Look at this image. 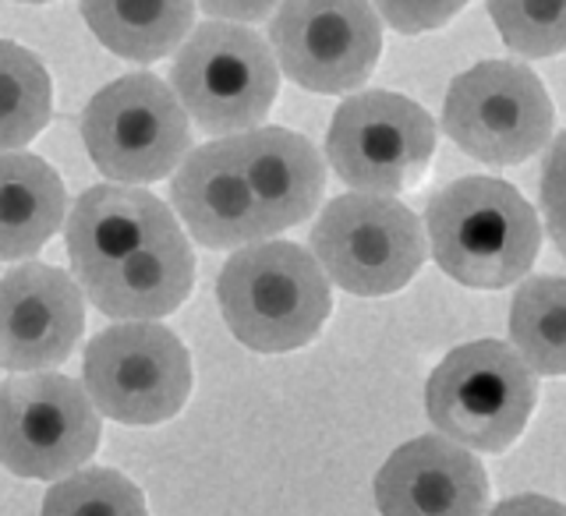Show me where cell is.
I'll use <instances>...</instances> for the list:
<instances>
[{"mask_svg":"<svg viewBox=\"0 0 566 516\" xmlns=\"http://www.w3.org/2000/svg\"><path fill=\"white\" fill-rule=\"evenodd\" d=\"M432 259L474 291H503L538 259L542 223L524 194L500 177H460L424 209Z\"/></svg>","mask_w":566,"mask_h":516,"instance_id":"obj_1","label":"cell"},{"mask_svg":"<svg viewBox=\"0 0 566 516\" xmlns=\"http://www.w3.org/2000/svg\"><path fill=\"white\" fill-rule=\"evenodd\" d=\"M230 336L255 354H291L312 344L333 312L329 276L291 241H255L223 262L217 280Z\"/></svg>","mask_w":566,"mask_h":516,"instance_id":"obj_2","label":"cell"},{"mask_svg":"<svg viewBox=\"0 0 566 516\" xmlns=\"http://www.w3.org/2000/svg\"><path fill=\"white\" fill-rule=\"evenodd\" d=\"M535 403V371L503 340L450 350L424 386V411L436 432L474 453L510 450L527 429Z\"/></svg>","mask_w":566,"mask_h":516,"instance_id":"obj_3","label":"cell"},{"mask_svg":"<svg viewBox=\"0 0 566 516\" xmlns=\"http://www.w3.org/2000/svg\"><path fill=\"white\" fill-rule=\"evenodd\" d=\"M170 85L206 135H241L270 117L280 64L255 29L212 18L195 25L177 50Z\"/></svg>","mask_w":566,"mask_h":516,"instance_id":"obj_4","label":"cell"},{"mask_svg":"<svg viewBox=\"0 0 566 516\" xmlns=\"http://www.w3.org/2000/svg\"><path fill=\"white\" fill-rule=\"evenodd\" d=\"M82 141L106 181L153 185L185 164L191 124L174 85L149 71H135L88 99Z\"/></svg>","mask_w":566,"mask_h":516,"instance_id":"obj_5","label":"cell"},{"mask_svg":"<svg viewBox=\"0 0 566 516\" xmlns=\"http://www.w3.org/2000/svg\"><path fill=\"white\" fill-rule=\"evenodd\" d=\"M312 255L347 294L389 297L418 276L429 234L394 194L347 191L333 199L312 227Z\"/></svg>","mask_w":566,"mask_h":516,"instance_id":"obj_6","label":"cell"},{"mask_svg":"<svg viewBox=\"0 0 566 516\" xmlns=\"http://www.w3.org/2000/svg\"><path fill=\"white\" fill-rule=\"evenodd\" d=\"M556 106L542 78L517 61H482L450 82L442 131L478 164L517 167L553 138Z\"/></svg>","mask_w":566,"mask_h":516,"instance_id":"obj_7","label":"cell"},{"mask_svg":"<svg viewBox=\"0 0 566 516\" xmlns=\"http://www.w3.org/2000/svg\"><path fill=\"white\" fill-rule=\"evenodd\" d=\"M99 450V407L57 371H22L0 386V464L32 482L82 471Z\"/></svg>","mask_w":566,"mask_h":516,"instance_id":"obj_8","label":"cell"},{"mask_svg":"<svg viewBox=\"0 0 566 516\" xmlns=\"http://www.w3.org/2000/svg\"><path fill=\"white\" fill-rule=\"evenodd\" d=\"M82 386L120 424H164L191 397L188 347L159 323L106 326L85 347Z\"/></svg>","mask_w":566,"mask_h":516,"instance_id":"obj_9","label":"cell"},{"mask_svg":"<svg viewBox=\"0 0 566 516\" xmlns=\"http://www.w3.org/2000/svg\"><path fill=\"white\" fill-rule=\"evenodd\" d=\"M436 156L432 114L400 93L371 88L336 106L326 159L354 191L397 194L421 181Z\"/></svg>","mask_w":566,"mask_h":516,"instance_id":"obj_10","label":"cell"},{"mask_svg":"<svg viewBox=\"0 0 566 516\" xmlns=\"http://www.w3.org/2000/svg\"><path fill=\"white\" fill-rule=\"evenodd\" d=\"M270 46L294 85L323 96L354 93L379 64L382 18L371 0H283Z\"/></svg>","mask_w":566,"mask_h":516,"instance_id":"obj_11","label":"cell"},{"mask_svg":"<svg viewBox=\"0 0 566 516\" xmlns=\"http://www.w3.org/2000/svg\"><path fill=\"white\" fill-rule=\"evenodd\" d=\"M82 329L85 294L57 265L25 262L0 280V368H57L71 358Z\"/></svg>","mask_w":566,"mask_h":516,"instance_id":"obj_12","label":"cell"},{"mask_svg":"<svg viewBox=\"0 0 566 516\" xmlns=\"http://www.w3.org/2000/svg\"><path fill=\"white\" fill-rule=\"evenodd\" d=\"M382 516H485L489 477L474 450L447 435L403 442L376 474Z\"/></svg>","mask_w":566,"mask_h":516,"instance_id":"obj_13","label":"cell"},{"mask_svg":"<svg viewBox=\"0 0 566 516\" xmlns=\"http://www.w3.org/2000/svg\"><path fill=\"white\" fill-rule=\"evenodd\" d=\"M170 202L188 234L212 252L265 241L255 194L230 146V135L185 156L170 181Z\"/></svg>","mask_w":566,"mask_h":516,"instance_id":"obj_14","label":"cell"},{"mask_svg":"<svg viewBox=\"0 0 566 516\" xmlns=\"http://www.w3.org/2000/svg\"><path fill=\"white\" fill-rule=\"evenodd\" d=\"M230 146L252 185L265 238L305 223L323 202L326 167L305 135L287 128H252L230 135Z\"/></svg>","mask_w":566,"mask_h":516,"instance_id":"obj_15","label":"cell"},{"mask_svg":"<svg viewBox=\"0 0 566 516\" xmlns=\"http://www.w3.org/2000/svg\"><path fill=\"white\" fill-rule=\"evenodd\" d=\"M177 227V212L142 185H96L67 217L71 270L82 283Z\"/></svg>","mask_w":566,"mask_h":516,"instance_id":"obj_16","label":"cell"},{"mask_svg":"<svg viewBox=\"0 0 566 516\" xmlns=\"http://www.w3.org/2000/svg\"><path fill=\"white\" fill-rule=\"evenodd\" d=\"M78 287L114 323H156L181 308L195 287L191 244L177 227L135 248L111 270L82 280Z\"/></svg>","mask_w":566,"mask_h":516,"instance_id":"obj_17","label":"cell"},{"mask_svg":"<svg viewBox=\"0 0 566 516\" xmlns=\"http://www.w3.org/2000/svg\"><path fill=\"white\" fill-rule=\"evenodd\" d=\"M67 212L61 173L32 152H0V262L43 252Z\"/></svg>","mask_w":566,"mask_h":516,"instance_id":"obj_18","label":"cell"},{"mask_svg":"<svg viewBox=\"0 0 566 516\" xmlns=\"http://www.w3.org/2000/svg\"><path fill=\"white\" fill-rule=\"evenodd\" d=\"M85 25L124 61L153 64L177 53L195 29L199 0H78Z\"/></svg>","mask_w":566,"mask_h":516,"instance_id":"obj_19","label":"cell"},{"mask_svg":"<svg viewBox=\"0 0 566 516\" xmlns=\"http://www.w3.org/2000/svg\"><path fill=\"white\" fill-rule=\"evenodd\" d=\"M510 340L535 376H566V276L521 283L510 305Z\"/></svg>","mask_w":566,"mask_h":516,"instance_id":"obj_20","label":"cell"},{"mask_svg":"<svg viewBox=\"0 0 566 516\" xmlns=\"http://www.w3.org/2000/svg\"><path fill=\"white\" fill-rule=\"evenodd\" d=\"M53 114L46 67L25 46L0 40V152L25 149Z\"/></svg>","mask_w":566,"mask_h":516,"instance_id":"obj_21","label":"cell"},{"mask_svg":"<svg viewBox=\"0 0 566 516\" xmlns=\"http://www.w3.org/2000/svg\"><path fill=\"white\" fill-rule=\"evenodd\" d=\"M43 516H149L146 495L111 467H82L43 499Z\"/></svg>","mask_w":566,"mask_h":516,"instance_id":"obj_22","label":"cell"},{"mask_svg":"<svg viewBox=\"0 0 566 516\" xmlns=\"http://www.w3.org/2000/svg\"><path fill=\"white\" fill-rule=\"evenodd\" d=\"M500 40L521 57L542 61L566 53V0H489Z\"/></svg>","mask_w":566,"mask_h":516,"instance_id":"obj_23","label":"cell"},{"mask_svg":"<svg viewBox=\"0 0 566 516\" xmlns=\"http://www.w3.org/2000/svg\"><path fill=\"white\" fill-rule=\"evenodd\" d=\"M386 25H394L403 35L442 29L468 8V0H371Z\"/></svg>","mask_w":566,"mask_h":516,"instance_id":"obj_24","label":"cell"},{"mask_svg":"<svg viewBox=\"0 0 566 516\" xmlns=\"http://www.w3.org/2000/svg\"><path fill=\"white\" fill-rule=\"evenodd\" d=\"M538 199H542L545 217H559V212H566V131L545 152Z\"/></svg>","mask_w":566,"mask_h":516,"instance_id":"obj_25","label":"cell"},{"mask_svg":"<svg viewBox=\"0 0 566 516\" xmlns=\"http://www.w3.org/2000/svg\"><path fill=\"white\" fill-rule=\"evenodd\" d=\"M280 4H283V0H199V8L209 18H220V22H238V25L265 22V18L280 11Z\"/></svg>","mask_w":566,"mask_h":516,"instance_id":"obj_26","label":"cell"},{"mask_svg":"<svg viewBox=\"0 0 566 516\" xmlns=\"http://www.w3.org/2000/svg\"><path fill=\"white\" fill-rule=\"evenodd\" d=\"M489 516H566V506L548 495H513V499L492 506Z\"/></svg>","mask_w":566,"mask_h":516,"instance_id":"obj_27","label":"cell"},{"mask_svg":"<svg viewBox=\"0 0 566 516\" xmlns=\"http://www.w3.org/2000/svg\"><path fill=\"white\" fill-rule=\"evenodd\" d=\"M545 230H548V238H553V244L559 248V255L566 259V212H559V217H545Z\"/></svg>","mask_w":566,"mask_h":516,"instance_id":"obj_28","label":"cell"},{"mask_svg":"<svg viewBox=\"0 0 566 516\" xmlns=\"http://www.w3.org/2000/svg\"><path fill=\"white\" fill-rule=\"evenodd\" d=\"M18 4H50V0H18Z\"/></svg>","mask_w":566,"mask_h":516,"instance_id":"obj_29","label":"cell"}]
</instances>
